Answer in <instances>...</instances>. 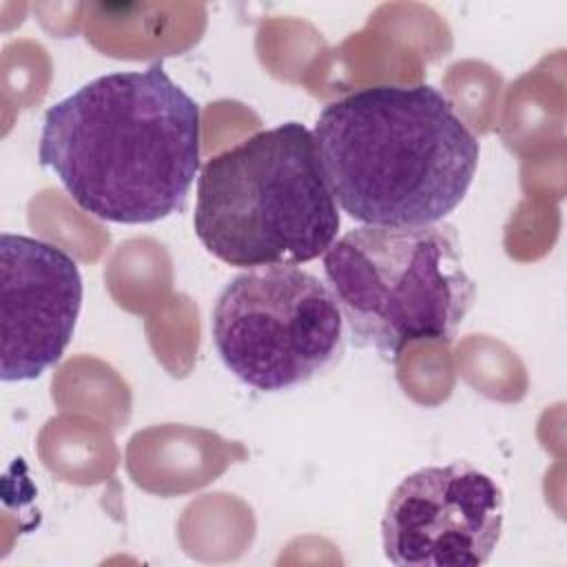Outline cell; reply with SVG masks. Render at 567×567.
I'll list each match as a JSON object with an SVG mask.
<instances>
[{
	"mask_svg": "<svg viewBox=\"0 0 567 567\" xmlns=\"http://www.w3.org/2000/svg\"><path fill=\"white\" fill-rule=\"evenodd\" d=\"M2 381H31L71 343L82 308L78 261L44 239L2 233Z\"/></svg>",
	"mask_w": 567,
	"mask_h": 567,
	"instance_id": "cell-7",
	"label": "cell"
},
{
	"mask_svg": "<svg viewBox=\"0 0 567 567\" xmlns=\"http://www.w3.org/2000/svg\"><path fill=\"white\" fill-rule=\"evenodd\" d=\"M339 226L312 131L299 122L241 140L199 173L193 228L228 266L308 264L328 252Z\"/></svg>",
	"mask_w": 567,
	"mask_h": 567,
	"instance_id": "cell-3",
	"label": "cell"
},
{
	"mask_svg": "<svg viewBox=\"0 0 567 567\" xmlns=\"http://www.w3.org/2000/svg\"><path fill=\"white\" fill-rule=\"evenodd\" d=\"M337 206L363 226L443 221L467 195L481 146L434 86L379 84L330 102L312 131Z\"/></svg>",
	"mask_w": 567,
	"mask_h": 567,
	"instance_id": "cell-2",
	"label": "cell"
},
{
	"mask_svg": "<svg viewBox=\"0 0 567 567\" xmlns=\"http://www.w3.org/2000/svg\"><path fill=\"white\" fill-rule=\"evenodd\" d=\"M38 159L95 219L159 221L199 171V104L162 62L100 75L44 113Z\"/></svg>",
	"mask_w": 567,
	"mask_h": 567,
	"instance_id": "cell-1",
	"label": "cell"
},
{
	"mask_svg": "<svg viewBox=\"0 0 567 567\" xmlns=\"http://www.w3.org/2000/svg\"><path fill=\"white\" fill-rule=\"evenodd\" d=\"M505 518L501 485L467 461L427 465L390 494L381 545L392 565L476 567L494 554Z\"/></svg>",
	"mask_w": 567,
	"mask_h": 567,
	"instance_id": "cell-6",
	"label": "cell"
},
{
	"mask_svg": "<svg viewBox=\"0 0 567 567\" xmlns=\"http://www.w3.org/2000/svg\"><path fill=\"white\" fill-rule=\"evenodd\" d=\"M323 272L354 343L390 361L414 341H452L476 299L447 221L348 230Z\"/></svg>",
	"mask_w": 567,
	"mask_h": 567,
	"instance_id": "cell-4",
	"label": "cell"
},
{
	"mask_svg": "<svg viewBox=\"0 0 567 567\" xmlns=\"http://www.w3.org/2000/svg\"><path fill=\"white\" fill-rule=\"evenodd\" d=\"M343 315L317 275L297 266L250 268L213 306V346L233 377L259 392L299 388L343 354Z\"/></svg>",
	"mask_w": 567,
	"mask_h": 567,
	"instance_id": "cell-5",
	"label": "cell"
}]
</instances>
